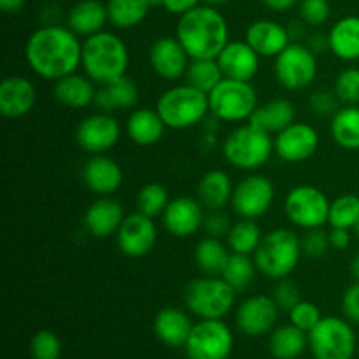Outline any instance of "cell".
<instances>
[{
  "instance_id": "d4e9b609",
  "label": "cell",
  "mask_w": 359,
  "mask_h": 359,
  "mask_svg": "<svg viewBox=\"0 0 359 359\" xmlns=\"http://www.w3.org/2000/svg\"><path fill=\"white\" fill-rule=\"evenodd\" d=\"M154 335L168 347H184L191 335L193 323L184 311L177 307H165L156 314L153 323Z\"/></svg>"
},
{
  "instance_id": "3957f363",
  "label": "cell",
  "mask_w": 359,
  "mask_h": 359,
  "mask_svg": "<svg viewBox=\"0 0 359 359\" xmlns=\"http://www.w3.org/2000/svg\"><path fill=\"white\" fill-rule=\"evenodd\" d=\"M81 67L84 69V74L98 86L114 83L128 72V46L114 32H98L83 41Z\"/></svg>"
},
{
  "instance_id": "8992f818",
  "label": "cell",
  "mask_w": 359,
  "mask_h": 359,
  "mask_svg": "<svg viewBox=\"0 0 359 359\" xmlns=\"http://www.w3.org/2000/svg\"><path fill=\"white\" fill-rule=\"evenodd\" d=\"M276 153L270 133L256 128L251 123L241 125L228 133L223 142V156L231 167L244 172H255L266 165Z\"/></svg>"
},
{
  "instance_id": "f35d334b",
  "label": "cell",
  "mask_w": 359,
  "mask_h": 359,
  "mask_svg": "<svg viewBox=\"0 0 359 359\" xmlns=\"http://www.w3.org/2000/svg\"><path fill=\"white\" fill-rule=\"evenodd\" d=\"M256 272H258V269H256L255 258H251V256L248 255H235V252H231L230 259H228L221 277H223L237 293H242V291H245L251 286L252 280H255Z\"/></svg>"
},
{
  "instance_id": "e575fe53",
  "label": "cell",
  "mask_w": 359,
  "mask_h": 359,
  "mask_svg": "<svg viewBox=\"0 0 359 359\" xmlns=\"http://www.w3.org/2000/svg\"><path fill=\"white\" fill-rule=\"evenodd\" d=\"M230 256L231 251L228 244L209 235L195 248V263L205 276H221Z\"/></svg>"
},
{
  "instance_id": "ab89813d",
  "label": "cell",
  "mask_w": 359,
  "mask_h": 359,
  "mask_svg": "<svg viewBox=\"0 0 359 359\" xmlns=\"http://www.w3.org/2000/svg\"><path fill=\"white\" fill-rule=\"evenodd\" d=\"M359 221V196L354 193H344L330 203L328 224L332 228L354 230Z\"/></svg>"
},
{
  "instance_id": "b9f144b4",
  "label": "cell",
  "mask_w": 359,
  "mask_h": 359,
  "mask_svg": "<svg viewBox=\"0 0 359 359\" xmlns=\"http://www.w3.org/2000/svg\"><path fill=\"white\" fill-rule=\"evenodd\" d=\"M333 91L346 105L359 104V67H347L337 76Z\"/></svg>"
},
{
  "instance_id": "44dd1931",
  "label": "cell",
  "mask_w": 359,
  "mask_h": 359,
  "mask_svg": "<svg viewBox=\"0 0 359 359\" xmlns=\"http://www.w3.org/2000/svg\"><path fill=\"white\" fill-rule=\"evenodd\" d=\"M245 41L262 58H276L291 44L287 27L276 20H256L245 30Z\"/></svg>"
},
{
  "instance_id": "6da1fadb",
  "label": "cell",
  "mask_w": 359,
  "mask_h": 359,
  "mask_svg": "<svg viewBox=\"0 0 359 359\" xmlns=\"http://www.w3.org/2000/svg\"><path fill=\"white\" fill-rule=\"evenodd\" d=\"M25 58L35 76L58 81L83 63V41L69 27L48 23L34 30L25 44Z\"/></svg>"
},
{
  "instance_id": "277c9868",
  "label": "cell",
  "mask_w": 359,
  "mask_h": 359,
  "mask_svg": "<svg viewBox=\"0 0 359 359\" xmlns=\"http://www.w3.org/2000/svg\"><path fill=\"white\" fill-rule=\"evenodd\" d=\"M302 256V238L290 228H276L263 235L252 258L259 273L272 280H280L297 270Z\"/></svg>"
},
{
  "instance_id": "484cf974",
  "label": "cell",
  "mask_w": 359,
  "mask_h": 359,
  "mask_svg": "<svg viewBox=\"0 0 359 359\" xmlns=\"http://www.w3.org/2000/svg\"><path fill=\"white\" fill-rule=\"evenodd\" d=\"M97 84L86 76V74H69L62 79L55 81L53 86V95L62 105L69 109H86L95 105V97H97Z\"/></svg>"
},
{
  "instance_id": "cb8c5ba5",
  "label": "cell",
  "mask_w": 359,
  "mask_h": 359,
  "mask_svg": "<svg viewBox=\"0 0 359 359\" xmlns=\"http://www.w3.org/2000/svg\"><path fill=\"white\" fill-rule=\"evenodd\" d=\"M83 181L98 196H112L123 184V168L105 154H93L83 167Z\"/></svg>"
},
{
  "instance_id": "db71d44e",
  "label": "cell",
  "mask_w": 359,
  "mask_h": 359,
  "mask_svg": "<svg viewBox=\"0 0 359 359\" xmlns=\"http://www.w3.org/2000/svg\"><path fill=\"white\" fill-rule=\"evenodd\" d=\"M307 46L312 49V51L316 53V55H319V53H323L325 49H328L330 51V42H328V34H321V32H314V34H311L307 37Z\"/></svg>"
},
{
  "instance_id": "c3c4849f",
  "label": "cell",
  "mask_w": 359,
  "mask_h": 359,
  "mask_svg": "<svg viewBox=\"0 0 359 359\" xmlns=\"http://www.w3.org/2000/svg\"><path fill=\"white\" fill-rule=\"evenodd\" d=\"M339 97L332 90H316L309 97V105L318 116H333L339 111Z\"/></svg>"
},
{
  "instance_id": "4316f807",
  "label": "cell",
  "mask_w": 359,
  "mask_h": 359,
  "mask_svg": "<svg viewBox=\"0 0 359 359\" xmlns=\"http://www.w3.org/2000/svg\"><path fill=\"white\" fill-rule=\"evenodd\" d=\"M107 23V6L100 0H79L67 14V27L83 39L102 32Z\"/></svg>"
},
{
  "instance_id": "6f0895ef",
  "label": "cell",
  "mask_w": 359,
  "mask_h": 359,
  "mask_svg": "<svg viewBox=\"0 0 359 359\" xmlns=\"http://www.w3.org/2000/svg\"><path fill=\"white\" fill-rule=\"evenodd\" d=\"M27 0H0V9L6 14H16L25 7Z\"/></svg>"
},
{
  "instance_id": "91938a15",
  "label": "cell",
  "mask_w": 359,
  "mask_h": 359,
  "mask_svg": "<svg viewBox=\"0 0 359 359\" xmlns=\"http://www.w3.org/2000/svg\"><path fill=\"white\" fill-rule=\"evenodd\" d=\"M228 2H230V0H203V4H207V6H212V7H221Z\"/></svg>"
},
{
  "instance_id": "680465c9",
  "label": "cell",
  "mask_w": 359,
  "mask_h": 359,
  "mask_svg": "<svg viewBox=\"0 0 359 359\" xmlns=\"http://www.w3.org/2000/svg\"><path fill=\"white\" fill-rule=\"evenodd\" d=\"M351 273H353L354 280L359 283V255L354 256L353 262H351Z\"/></svg>"
},
{
  "instance_id": "ffe728a7",
  "label": "cell",
  "mask_w": 359,
  "mask_h": 359,
  "mask_svg": "<svg viewBox=\"0 0 359 359\" xmlns=\"http://www.w3.org/2000/svg\"><path fill=\"white\" fill-rule=\"evenodd\" d=\"M221 72L228 79L252 81L259 72L262 56L245 41H230L217 56Z\"/></svg>"
},
{
  "instance_id": "60d3db41",
  "label": "cell",
  "mask_w": 359,
  "mask_h": 359,
  "mask_svg": "<svg viewBox=\"0 0 359 359\" xmlns=\"http://www.w3.org/2000/svg\"><path fill=\"white\" fill-rule=\"evenodd\" d=\"M137 210L149 217H158L165 212L167 205L170 203L167 188L158 182H149L142 186L140 191L137 193Z\"/></svg>"
},
{
  "instance_id": "9a60e30c",
  "label": "cell",
  "mask_w": 359,
  "mask_h": 359,
  "mask_svg": "<svg viewBox=\"0 0 359 359\" xmlns=\"http://www.w3.org/2000/svg\"><path fill=\"white\" fill-rule=\"evenodd\" d=\"M119 251L128 258H144L158 242V228L153 217L142 212H133L125 217L116 233Z\"/></svg>"
},
{
  "instance_id": "2e32d148",
  "label": "cell",
  "mask_w": 359,
  "mask_h": 359,
  "mask_svg": "<svg viewBox=\"0 0 359 359\" xmlns=\"http://www.w3.org/2000/svg\"><path fill=\"white\" fill-rule=\"evenodd\" d=\"M319 142L321 139L314 126L309 123L294 121L273 137V149L280 160L287 163H302L314 156Z\"/></svg>"
},
{
  "instance_id": "ac0fdd59",
  "label": "cell",
  "mask_w": 359,
  "mask_h": 359,
  "mask_svg": "<svg viewBox=\"0 0 359 359\" xmlns=\"http://www.w3.org/2000/svg\"><path fill=\"white\" fill-rule=\"evenodd\" d=\"M189 55L179 39L163 35L156 39L149 48V65L160 79L163 81H179L186 76L188 70Z\"/></svg>"
},
{
  "instance_id": "7dc6e473",
  "label": "cell",
  "mask_w": 359,
  "mask_h": 359,
  "mask_svg": "<svg viewBox=\"0 0 359 359\" xmlns=\"http://www.w3.org/2000/svg\"><path fill=\"white\" fill-rule=\"evenodd\" d=\"M272 298L276 300V304L279 305L280 311L290 312L298 302L302 300V291L294 280H291L290 277L286 279L276 280V287H273Z\"/></svg>"
},
{
  "instance_id": "4fadbf2b",
  "label": "cell",
  "mask_w": 359,
  "mask_h": 359,
  "mask_svg": "<svg viewBox=\"0 0 359 359\" xmlns=\"http://www.w3.org/2000/svg\"><path fill=\"white\" fill-rule=\"evenodd\" d=\"M276 200V188L266 175L249 174L235 184L231 209L242 219H258L265 216Z\"/></svg>"
},
{
  "instance_id": "e0dca14e",
  "label": "cell",
  "mask_w": 359,
  "mask_h": 359,
  "mask_svg": "<svg viewBox=\"0 0 359 359\" xmlns=\"http://www.w3.org/2000/svg\"><path fill=\"white\" fill-rule=\"evenodd\" d=\"M279 305L272 297L255 294L238 305L235 323L237 328L248 337H263L270 333L279 319Z\"/></svg>"
},
{
  "instance_id": "5bb4252c",
  "label": "cell",
  "mask_w": 359,
  "mask_h": 359,
  "mask_svg": "<svg viewBox=\"0 0 359 359\" xmlns=\"http://www.w3.org/2000/svg\"><path fill=\"white\" fill-rule=\"evenodd\" d=\"M121 139V125L111 112L98 111L86 116L76 128L77 146L88 154H105Z\"/></svg>"
},
{
  "instance_id": "8d00e7d4",
  "label": "cell",
  "mask_w": 359,
  "mask_h": 359,
  "mask_svg": "<svg viewBox=\"0 0 359 359\" xmlns=\"http://www.w3.org/2000/svg\"><path fill=\"white\" fill-rule=\"evenodd\" d=\"M263 235L258 223L255 219H242L233 223L230 233L226 237V244L231 252L235 255L252 256L262 242Z\"/></svg>"
},
{
  "instance_id": "7a4b0ae2",
  "label": "cell",
  "mask_w": 359,
  "mask_h": 359,
  "mask_svg": "<svg viewBox=\"0 0 359 359\" xmlns=\"http://www.w3.org/2000/svg\"><path fill=\"white\" fill-rule=\"evenodd\" d=\"M175 37L191 60L217 58L230 42V27L219 7L200 4L179 16Z\"/></svg>"
},
{
  "instance_id": "9f6ffc18",
  "label": "cell",
  "mask_w": 359,
  "mask_h": 359,
  "mask_svg": "<svg viewBox=\"0 0 359 359\" xmlns=\"http://www.w3.org/2000/svg\"><path fill=\"white\" fill-rule=\"evenodd\" d=\"M307 28H309V25L304 23V21H302V20L291 21L290 27H287V32H290L291 41H293V42H302L305 37H309V35H307Z\"/></svg>"
},
{
  "instance_id": "8fae6325",
  "label": "cell",
  "mask_w": 359,
  "mask_h": 359,
  "mask_svg": "<svg viewBox=\"0 0 359 359\" xmlns=\"http://www.w3.org/2000/svg\"><path fill=\"white\" fill-rule=\"evenodd\" d=\"M330 200L325 191L311 184H300L290 189L284 198V212L294 226L302 230L325 228L328 224Z\"/></svg>"
},
{
  "instance_id": "d590c367",
  "label": "cell",
  "mask_w": 359,
  "mask_h": 359,
  "mask_svg": "<svg viewBox=\"0 0 359 359\" xmlns=\"http://www.w3.org/2000/svg\"><path fill=\"white\" fill-rule=\"evenodd\" d=\"M109 23L119 30H132L139 27L149 14L147 0H107Z\"/></svg>"
},
{
  "instance_id": "1f68e13d",
  "label": "cell",
  "mask_w": 359,
  "mask_h": 359,
  "mask_svg": "<svg viewBox=\"0 0 359 359\" xmlns=\"http://www.w3.org/2000/svg\"><path fill=\"white\" fill-rule=\"evenodd\" d=\"M233 182H231L230 175L224 170L214 168V170L205 172L202 175L196 188V195H198L200 203L203 209L207 210H223L226 203L231 202V195H233Z\"/></svg>"
},
{
  "instance_id": "816d5d0a",
  "label": "cell",
  "mask_w": 359,
  "mask_h": 359,
  "mask_svg": "<svg viewBox=\"0 0 359 359\" xmlns=\"http://www.w3.org/2000/svg\"><path fill=\"white\" fill-rule=\"evenodd\" d=\"M200 4H203V0H163V9L175 16H182L188 11L198 7Z\"/></svg>"
},
{
  "instance_id": "30bf717a",
  "label": "cell",
  "mask_w": 359,
  "mask_h": 359,
  "mask_svg": "<svg viewBox=\"0 0 359 359\" xmlns=\"http://www.w3.org/2000/svg\"><path fill=\"white\" fill-rule=\"evenodd\" d=\"M273 60L277 83L287 91L305 90L318 77V55L304 42H291Z\"/></svg>"
},
{
  "instance_id": "4dcf8cb0",
  "label": "cell",
  "mask_w": 359,
  "mask_h": 359,
  "mask_svg": "<svg viewBox=\"0 0 359 359\" xmlns=\"http://www.w3.org/2000/svg\"><path fill=\"white\" fill-rule=\"evenodd\" d=\"M330 53L344 62L359 60V16H344L328 32Z\"/></svg>"
},
{
  "instance_id": "d6986e66",
  "label": "cell",
  "mask_w": 359,
  "mask_h": 359,
  "mask_svg": "<svg viewBox=\"0 0 359 359\" xmlns=\"http://www.w3.org/2000/svg\"><path fill=\"white\" fill-rule=\"evenodd\" d=\"M203 205L200 200L191 196L172 198L165 212L161 214L165 230L175 238H188L195 235L203 226Z\"/></svg>"
},
{
  "instance_id": "6125c7cd",
  "label": "cell",
  "mask_w": 359,
  "mask_h": 359,
  "mask_svg": "<svg viewBox=\"0 0 359 359\" xmlns=\"http://www.w3.org/2000/svg\"><path fill=\"white\" fill-rule=\"evenodd\" d=\"M354 233H356L358 237H359V221L356 223V226H354Z\"/></svg>"
},
{
  "instance_id": "681fc988",
  "label": "cell",
  "mask_w": 359,
  "mask_h": 359,
  "mask_svg": "<svg viewBox=\"0 0 359 359\" xmlns=\"http://www.w3.org/2000/svg\"><path fill=\"white\" fill-rule=\"evenodd\" d=\"M233 223L230 221V217L223 212V210H209L203 217V230L209 237L223 238L228 237Z\"/></svg>"
},
{
  "instance_id": "7402d4cb",
  "label": "cell",
  "mask_w": 359,
  "mask_h": 359,
  "mask_svg": "<svg viewBox=\"0 0 359 359\" xmlns=\"http://www.w3.org/2000/svg\"><path fill=\"white\" fill-rule=\"evenodd\" d=\"M126 214L121 203L112 196H98L84 212V228L95 238H109L118 233Z\"/></svg>"
},
{
  "instance_id": "5b68a950",
  "label": "cell",
  "mask_w": 359,
  "mask_h": 359,
  "mask_svg": "<svg viewBox=\"0 0 359 359\" xmlns=\"http://www.w3.org/2000/svg\"><path fill=\"white\" fill-rule=\"evenodd\" d=\"M156 111L167 128L188 130L202 123L210 112L209 95L193 84H175L160 95Z\"/></svg>"
},
{
  "instance_id": "74e56055",
  "label": "cell",
  "mask_w": 359,
  "mask_h": 359,
  "mask_svg": "<svg viewBox=\"0 0 359 359\" xmlns=\"http://www.w3.org/2000/svg\"><path fill=\"white\" fill-rule=\"evenodd\" d=\"M186 83L193 84L198 90L205 91L207 95L224 79L221 67L216 58H196L189 62L186 70Z\"/></svg>"
},
{
  "instance_id": "f907efd6",
  "label": "cell",
  "mask_w": 359,
  "mask_h": 359,
  "mask_svg": "<svg viewBox=\"0 0 359 359\" xmlns=\"http://www.w3.org/2000/svg\"><path fill=\"white\" fill-rule=\"evenodd\" d=\"M342 311L346 319L359 325V283H354L346 290L342 297Z\"/></svg>"
},
{
  "instance_id": "ee69618b",
  "label": "cell",
  "mask_w": 359,
  "mask_h": 359,
  "mask_svg": "<svg viewBox=\"0 0 359 359\" xmlns=\"http://www.w3.org/2000/svg\"><path fill=\"white\" fill-rule=\"evenodd\" d=\"M323 319L321 311L314 302L300 300L293 309L290 311V323L294 325L297 328L304 330L305 333H311L319 321Z\"/></svg>"
},
{
  "instance_id": "f546056e",
  "label": "cell",
  "mask_w": 359,
  "mask_h": 359,
  "mask_svg": "<svg viewBox=\"0 0 359 359\" xmlns=\"http://www.w3.org/2000/svg\"><path fill=\"white\" fill-rule=\"evenodd\" d=\"M294 118H297V109L291 100L279 97L272 98L266 104H259L248 123L270 135H277L291 123H294Z\"/></svg>"
},
{
  "instance_id": "83f0119b",
  "label": "cell",
  "mask_w": 359,
  "mask_h": 359,
  "mask_svg": "<svg viewBox=\"0 0 359 359\" xmlns=\"http://www.w3.org/2000/svg\"><path fill=\"white\" fill-rule=\"evenodd\" d=\"M140 91L132 77L125 76L114 83L98 86L97 97H95V107L104 112L126 111L135 109L139 104Z\"/></svg>"
},
{
  "instance_id": "52a82bcc",
  "label": "cell",
  "mask_w": 359,
  "mask_h": 359,
  "mask_svg": "<svg viewBox=\"0 0 359 359\" xmlns=\"http://www.w3.org/2000/svg\"><path fill=\"white\" fill-rule=\"evenodd\" d=\"M237 291L221 276L193 279L184 290V304L200 319H223L233 309Z\"/></svg>"
},
{
  "instance_id": "9c48e42d",
  "label": "cell",
  "mask_w": 359,
  "mask_h": 359,
  "mask_svg": "<svg viewBox=\"0 0 359 359\" xmlns=\"http://www.w3.org/2000/svg\"><path fill=\"white\" fill-rule=\"evenodd\" d=\"M356 333L349 319L326 316L309 333V347L314 359H353L356 353Z\"/></svg>"
},
{
  "instance_id": "7c38bea8",
  "label": "cell",
  "mask_w": 359,
  "mask_h": 359,
  "mask_svg": "<svg viewBox=\"0 0 359 359\" xmlns=\"http://www.w3.org/2000/svg\"><path fill=\"white\" fill-rule=\"evenodd\" d=\"M233 344V333L223 319H200L193 325L184 351L188 359H228Z\"/></svg>"
},
{
  "instance_id": "11a10c76",
  "label": "cell",
  "mask_w": 359,
  "mask_h": 359,
  "mask_svg": "<svg viewBox=\"0 0 359 359\" xmlns=\"http://www.w3.org/2000/svg\"><path fill=\"white\" fill-rule=\"evenodd\" d=\"M266 9L273 11V13H287V11L293 9L294 6H298L300 0H259Z\"/></svg>"
},
{
  "instance_id": "f1b7e54d",
  "label": "cell",
  "mask_w": 359,
  "mask_h": 359,
  "mask_svg": "<svg viewBox=\"0 0 359 359\" xmlns=\"http://www.w3.org/2000/svg\"><path fill=\"white\" fill-rule=\"evenodd\" d=\"M167 125L156 109L135 107L126 119V135L137 146H153L163 137Z\"/></svg>"
},
{
  "instance_id": "603a6c76",
  "label": "cell",
  "mask_w": 359,
  "mask_h": 359,
  "mask_svg": "<svg viewBox=\"0 0 359 359\" xmlns=\"http://www.w3.org/2000/svg\"><path fill=\"white\" fill-rule=\"evenodd\" d=\"M35 100L37 91L28 77L7 76L0 83V112L6 118H23L34 109Z\"/></svg>"
},
{
  "instance_id": "ba28073f",
  "label": "cell",
  "mask_w": 359,
  "mask_h": 359,
  "mask_svg": "<svg viewBox=\"0 0 359 359\" xmlns=\"http://www.w3.org/2000/svg\"><path fill=\"white\" fill-rule=\"evenodd\" d=\"M210 114L224 123L249 121L258 107V91L251 81L224 77L209 93Z\"/></svg>"
},
{
  "instance_id": "d6a6232c",
  "label": "cell",
  "mask_w": 359,
  "mask_h": 359,
  "mask_svg": "<svg viewBox=\"0 0 359 359\" xmlns=\"http://www.w3.org/2000/svg\"><path fill=\"white\" fill-rule=\"evenodd\" d=\"M309 346V333L294 325H284L272 330L269 349L276 359H298Z\"/></svg>"
},
{
  "instance_id": "836d02e7",
  "label": "cell",
  "mask_w": 359,
  "mask_h": 359,
  "mask_svg": "<svg viewBox=\"0 0 359 359\" xmlns=\"http://www.w3.org/2000/svg\"><path fill=\"white\" fill-rule=\"evenodd\" d=\"M330 133L337 146L347 151L359 149V107L344 105L332 116Z\"/></svg>"
},
{
  "instance_id": "94428289",
  "label": "cell",
  "mask_w": 359,
  "mask_h": 359,
  "mask_svg": "<svg viewBox=\"0 0 359 359\" xmlns=\"http://www.w3.org/2000/svg\"><path fill=\"white\" fill-rule=\"evenodd\" d=\"M151 7H163V0H147Z\"/></svg>"
},
{
  "instance_id": "bcb514c9",
  "label": "cell",
  "mask_w": 359,
  "mask_h": 359,
  "mask_svg": "<svg viewBox=\"0 0 359 359\" xmlns=\"http://www.w3.org/2000/svg\"><path fill=\"white\" fill-rule=\"evenodd\" d=\"M332 249L330 244V233L323 228H314V230H305L302 237V251L309 258H323L326 252Z\"/></svg>"
},
{
  "instance_id": "7bdbcfd3",
  "label": "cell",
  "mask_w": 359,
  "mask_h": 359,
  "mask_svg": "<svg viewBox=\"0 0 359 359\" xmlns=\"http://www.w3.org/2000/svg\"><path fill=\"white\" fill-rule=\"evenodd\" d=\"M30 353L34 359H60L62 342L51 330H39L30 340Z\"/></svg>"
},
{
  "instance_id": "f5cc1de1",
  "label": "cell",
  "mask_w": 359,
  "mask_h": 359,
  "mask_svg": "<svg viewBox=\"0 0 359 359\" xmlns=\"http://www.w3.org/2000/svg\"><path fill=\"white\" fill-rule=\"evenodd\" d=\"M328 233L332 249H337V251H346L351 245V241H353L351 230H346V228H332Z\"/></svg>"
},
{
  "instance_id": "f6af8a7d",
  "label": "cell",
  "mask_w": 359,
  "mask_h": 359,
  "mask_svg": "<svg viewBox=\"0 0 359 359\" xmlns=\"http://www.w3.org/2000/svg\"><path fill=\"white\" fill-rule=\"evenodd\" d=\"M298 14L304 23L309 27H323L332 16L330 0H300L298 2Z\"/></svg>"
}]
</instances>
